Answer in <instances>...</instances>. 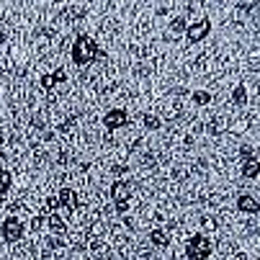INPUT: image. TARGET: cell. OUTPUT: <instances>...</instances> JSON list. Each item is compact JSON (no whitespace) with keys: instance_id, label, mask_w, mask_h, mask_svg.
Returning <instances> with one entry per match:
<instances>
[{"instance_id":"obj_16","label":"cell","mask_w":260,"mask_h":260,"mask_svg":"<svg viewBox=\"0 0 260 260\" xmlns=\"http://www.w3.org/2000/svg\"><path fill=\"white\" fill-rule=\"evenodd\" d=\"M47 222H49V227L54 229V232H65V222L59 219L57 214H49V219H47Z\"/></svg>"},{"instance_id":"obj_6","label":"cell","mask_w":260,"mask_h":260,"mask_svg":"<svg viewBox=\"0 0 260 260\" xmlns=\"http://www.w3.org/2000/svg\"><path fill=\"white\" fill-rule=\"evenodd\" d=\"M131 183H127V180H116L114 186H111V198L116 204H127L129 198H131Z\"/></svg>"},{"instance_id":"obj_18","label":"cell","mask_w":260,"mask_h":260,"mask_svg":"<svg viewBox=\"0 0 260 260\" xmlns=\"http://www.w3.org/2000/svg\"><path fill=\"white\" fill-rule=\"evenodd\" d=\"M240 155H242L245 160H248V157H255V149L248 147V144H242V147H240Z\"/></svg>"},{"instance_id":"obj_20","label":"cell","mask_w":260,"mask_h":260,"mask_svg":"<svg viewBox=\"0 0 260 260\" xmlns=\"http://www.w3.org/2000/svg\"><path fill=\"white\" fill-rule=\"evenodd\" d=\"M255 155H260V147H255Z\"/></svg>"},{"instance_id":"obj_1","label":"cell","mask_w":260,"mask_h":260,"mask_svg":"<svg viewBox=\"0 0 260 260\" xmlns=\"http://www.w3.org/2000/svg\"><path fill=\"white\" fill-rule=\"evenodd\" d=\"M70 57H72L75 65H90L93 59L103 57V49L90 36H78L72 44V49H70Z\"/></svg>"},{"instance_id":"obj_14","label":"cell","mask_w":260,"mask_h":260,"mask_svg":"<svg viewBox=\"0 0 260 260\" xmlns=\"http://www.w3.org/2000/svg\"><path fill=\"white\" fill-rule=\"evenodd\" d=\"M144 129H149V131H155V129H160V119L155 116V114H144Z\"/></svg>"},{"instance_id":"obj_5","label":"cell","mask_w":260,"mask_h":260,"mask_svg":"<svg viewBox=\"0 0 260 260\" xmlns=\"http://www.w3.org/2000/svg\"><path fill=\"white\" fill-rule=\"evenodd\" d=\"M0 235H3L8 242H18L23 237V224L16 219V217H8L3 222V227H0Z\"/></svg>"},{"instance_id":"obj_11","label":"cell","mask_w":260,"mask_h":260,"mask_svg":"<svg viewBox=\"0 0 260 260\" xmlns=\"http://www.w3.org/2000/svg\"><path fill=\"white\" fill-rule=\"evenodd\" d=\"M232 101H235V106H248V88H245V85H235Z\"/></svg>"},{"instance_id":"obj_19","label":"cell","mask_w":260,"mask_h":260,"mask_svg":"<svg viewBox=\"0 0 260 260\" xmlns=\"http://www.w3.org/2000/svg\"><path fill=\"white\" fill-rule=\"evenodd\" d=\"M72 127H75V119L70 116V119H65V121H62V124H59V131H70Z\"/></svg>"},{"instance_id":"obj_2","label":"cell","mask_w":260,"mask_h":260,"mask_svg":"<svg viewBox=\"0 0 260 260\" xmlns=\"http://www.w3.org/2000/svg\"><path fill=\"white\" fill-rule=\"evenodd\" d=\"M186 255H188V258H193V260H206V258H211V255H214V245L209 242V237L196 235V237L188 242Z\"/></svg>"},{"instance_id":"obj_8","label":"cell","mask_w":260,"mask_h":260,"mask_svg":"<svg viewBox=\"0 0 260 260\" xmlns=\"http://www.w3.org/2000/svg\"><path fill=\"white\" fill-rule=\"evenodd\" d=\"M237 209H240L242 214H258V211H260V204H258V198H255V196L242 193V196L237 198Z\"/></svg>"},{"instance_id":"obj_7","label":"cell","mask_w":260,"mask_h":260,"mask_svg":"<svg viewBox=\"0 0 260 260\" xmlns=\"http://www.w3.org/2000/svg\"><path fill=\"white\" fill-rule=\"evenodd\" d=\"M57 201H59V206H62L65 211H75V209H78V193H75L72 188H62V191H59V198H57Z\"/></svg>"},{"instance_id":"obj_15","label":"cell","mask_w":260,"mask_h":260,"mask_svg":"<svg viewBox=\"0 0 260 260\" xmlns=\"http://www.w3.org/2000/svg\"><path fill=\"white\" fill-rule=\"evenodd\" d=\"M57 83H59V80H57V75H41V80H39V85H41L44 90H52Z\"/></svg>"},{"instance_id":"obj_21","label":"cell","mask_w":260,"mask_h":260,"mask_svg":"<svg viewBox=\"0 0 260 260\" xmlns=\"http://www.w3.org/2000/svg\"><path fill=\"white\" fill-rule=\"evenodd\" d=\"M253 3H260V0H253Z\"/></svg>"},{"instance_id":"obj_12","label":"cell","mask_w":260,"mask_h":260,"mask_svg":"<svg viewBox=\"0 0 260 260\" xmlns=\"http://www.w3.org/2000/svg\"><path fill=\"white\" fill-rule=\"evenodd\" d=\"M191 98H193L196 106H209V103L214 101V96L209 93V90H193V96H191Z\"/></svg>"},{"instance_id":"obj_9","label":"cell","mask_w":260,"mask_h":260,"mask_svg":"<svg viewBox=\"0 0 260 260\" xmlns=\"http://www.w3.org/2000/svg\"><path fill=\"white\" fill-rule=\"evenodd\" d=\"M242 175L245 178H258L260 175V162L255 157H248V160L242 162Z\"/></svg>"},{"instance_id":"obj_13","label":"cell","mask_w":260,"mask_h":260,"mask_svg":"<svg viewBox=\"0 0 260 260\" xmlns=\"http://www.w3.org/2000/svg\"><path fill=\"white\" fill-rule=\"evenodd\" d=\"M10 186H13V178H10V173L0 167V196H5V193L10 191Z\"/></svg>"},{"instance_id":"obj_4","label":"cell","mask_w":260,"mask_h":260,"mask_svg":"<svg viewBox=\"0 0 260 260\" xmlns=\"http://www.w3.org/2000/svg\"><path fill=\"white\" fill-rule=\"evenodd\" d=\"M129 124V111L127 109H111L109 114L103 116V127L106 129H121V127H127Z\"/></svg>"},{"instance_id":"obj_10","label":"cell","mask_w":260,"mask_h":260,"mask_svg":"<svg viewBox=\"0 0 260 260\" xmlns=\"http://www.w3.org/2000/svg\"><path fill=\"white\" fill-rule=\"evenodd\" d=\"M152 242H155L157 248H167V245H170V235H167L165 229H152Z\"/></svg>"},{"instance_id":"obj_17","label":"cell","mask_w":260,"mask_h":260,"mask_svg":"<svg viewBox=\"0 0 260 260\" xmlns=\"http://www.w3.org/2000/svg\"><path fill=\"white\" fill-rule=\"evenodd\" d=\"M186 26H188V23H186V18H183V16H178V18H173V21H170V31H173V34H178V31H186Z\"/></svg>"},{"instance_id":"obj_3","label":"cell","mask_w":260,"mask_h":260,"mask_svg":"<svg viewBox=\"0 0 260 260\" xmlns=\"http://www.w3.org/2000/svg\"><path fill=\"white\" fill-rule=\"evenodd\" d=\"M211 31V21L209 18H201V21H196V23H188L186 26V39L191 44H198V41H204Z\"/></svg>"}]
</instances>
